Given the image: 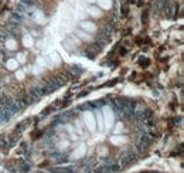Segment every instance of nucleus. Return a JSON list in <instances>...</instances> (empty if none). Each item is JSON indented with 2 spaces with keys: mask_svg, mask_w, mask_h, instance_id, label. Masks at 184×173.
Here are the masks:
<instances>
[{
  "mask_svg": "<svg viewBox=\"0 0 184 173\" xmlns=\"http://www.w3.org/2000/svg\"><path fill=\"white\" fill-rule=\"evenodd\" d=\"M84 119H85V124L88 125V128H89V129L95 130L96 124H95V119H94V116H92V114H91V112H85V114H84Z\"/></svg>",
  "mask_w": 184,
  "mask_h": 173,
  "instance_id": "obj_1",
  "label": "nucleus"
},
{
  "mask_svg": "<svg viewBox=\"0 0 184 173\" xmlns=\"http://www.w3.org/2000/svg\"><path fill=\"white\" fill-rule=\"evenodd\" d=\"M104 118H105V125L104 126L110 128L112 126V122H113V114H112V111H110L108 106L104 109Z\"/></svg>",
  "mask_w": 184,
  "mask_h": 173,
  "instance_id": "obj_2",
  "label": "nucleus"
},
{
  "mask_svg": "<svg viewBox=\"0 0 184 173\" xmlns=\"http://www.w3.org/2000/svg\"><path fill=\"white\" fill-rule=\"evenodd\" d=\"M81 27H82V30L85 31V33H95L98 29H96V26L92 23V21H82L81 23Z\"/></svg>",
  "mask_w": 184,
  "mask_h": 173,
  "instance_id": "obj_3",
  "label": "nucleus"
},
{
  "mask_svg": "<svg viewBox=\"0 0 184 173\" xmlns=\"http://www.w3.org/2000/svg\"><path fill=\"white\" fill-rule=\"evenodd\" d=\"M88 13L91 14V16H94V17H101L104 13H102V9L101 7H96V6H92V7H89L88 9Z\"/></svg>",
  "mask_w": 184,
  "mask_h": 173,
  "instance_id": "obj_4",
  "label": "nucleus"
},
{
  "mask_svg": "<svg viewBox=\"0 0 184 173\" xmlns=\"http://www.w3.org/2000/svg\"><path fill=\"white\" fill-rule=\"evenodd\" d=\"M98 3H99L101 9H105V10L112 7V0H98Z\"/></svg>",
  "mask_w": 184,
  "mask_h": 173,
  "instance_id": "obj_5",
  "label": "nucleus"
},
{
  "mask_svg": "<svg viewBox=\"0 0 184 173\" xmlns=\"http://www.w3.org/2000/svg\"><path fill=\"white\" fill-rule=\"evenodd\" d=\"M76 34H78V36L82 39V40H86V41H91V40H92V37L89 36V33H85L84 30H82V31H78Z\"/></svg>",
  "mask_w": 184,
  "mask_h": 173,
  "instance_id": "obj_6",
  "label": "nucleus"
},
{
  "mask_svg": "<svg viewBox=\"0 0 184 173\" xmlns=\"http://www.w3.org/2000/svg\"><path fill=\"white\" fill-rule=\"evenodd\" d=\"M6 65H7V68H9V70H16V68L19 67V63H17L16 60H9Z\"/></svg>",
  "mask_w": 184,
  "mask_h": 173,
  "instance_id": "obj_7",
  "label": "nucleus"
},
{
  "mask_svg": "<svg viewBox=\"0 0 184 173\" xmlns=\"http://www.w3.org/2000/svg\"><path fill=\"white\" fill-rule=\"evenodd\" d=\"M96 121H98V128H99V130H104V118H102V114H99L98 112V115H96Z\"/></svg>",
  "mask_w": 184,
  "mask_h": 173,
  "instance_id": "obj_8",
  "label": "nucleus"
},
{
  "mask_svg": "<svg viewBox=\"0 0 184 173\" xmlns=\"http://www.w3.org/2000/svg\"><path fill=\"white\" fill-rule=\"evenodd\" d=\"M23 43H24V45H26V47H31V45H33V39H31L30 36H24Z\"/></svg>",
  "mask_w": 184,
  "mask_h": 173,
  "instance_id": "obj_9",
  "label": "nucleus"
},
{
  "mask_svg": "<svg viewBox=\"0 0 184 173\" xmlns=\"http://www.w3.org/2000/svg\"><path fill=\"white\" fill-rule=\"evenodd\" d=\"M110 140H112L113 143H118V145H119V143H123V142H125L126 139H125V138H116V136H113V138H112Z\"/></svg>",
  "mask_w": 184,
  "mask_h": 173,
  "instance_id": "obj_10",
  "label": "nucleus"
},
{
  "mask_svg": "<svg viewBox=\"0 0 184 173\" xmlns=\"http://www.w3.org/2000/svg\"><path fill=\"white\" fill-rule=\"evenodd\" d=\"M7 48H9V50H14V48H16V41H14V40H7Z\"/></svg>",
  "mask_w": 184,
  "mask_h": 173,
  "instance_id": "obj_11",
  "label": "nucleus"
},
{
  "mask_svg": "<svg viewBox=\"0 0 184 173\" xmlns=\"http://www.w3.org/2000/svg\"><path fill=\"white\" fill-rule=\"evenodd\" d=\"M82 153H84V146H81V148L78 149V152H75V153H74V158H78V156H81Z\"/></svg>",
  "mask_w": 184,
  "mask_h": 173,
  "instance_id": "obj_12",
  "label": "nucleus"
},
{
  "mask_svg": "<svg viewBox=\"0 0 184 173\" xmlns=\"http://www.w3.org/2000/svg\"><path fill=\"white\" fill-rule=\"evenodd\" d=\"M36 19L40 21V23H43V21H44V17H43V14H41L40 11H36Z\"/></svg>",
  "mask_w": 184,
  "mask_h": 173,
  "instance_id": "obj_13",
  "label": "nucleus"
},
{
  "mask_svg": "<svg viewBox=\"0 0 184 173\" xmlns=\"http://www.w3.org/2000/svg\"><path fill=\"white\" fill-rule=\"evenodd\" d=\"M122 129H123V126H122V124H118V126H116V129H115V130H116V132H120V130H122Z\"/></svg>",
  "mask_w": 184,
  "mask_h": 173,
  "instance_id": "obj_14",
  "label": "nucleus"
},
{
  "mask_svg": "<svg viewBox=\"0 0 184 173\" xmlns=\"http://www.w3.org/2000/svg\"><path fill=\"white\" fill-rule=\"evenodd\" d=\"M23 77H24V73H21V71H20V73H17V78H19V80H21Z\"/></svg>",
  "mask_w": 184,
  "mask_h": 173,
  "instance_id": "obj_15",
  "label": "nucleus"
}]
</instances>
